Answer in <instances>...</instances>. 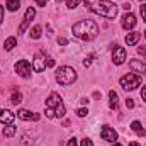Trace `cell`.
<instances>
[{
  "mask_svg": "<svg viewBox=\"0 0 146 146\" xmlns=\"http://www.w3.org/2000/svg\"><path fill=\"white\" fill-rule=\"evenodd\" d=\"M85 9L100 15V17H106V19H114L117 15V5L114 2L109 0H85Z\"/></svg>",
  "mask_w": 146,
  "mask_h": 146,
  "instance_id": "cell-1",
  "label": "cell"
},
{
  "mask_svg": "<svg viewBox=\"0 0 146 146\" xmlns=\"http://www.w3.org/2000/svg\"><path fill=\"white\" fill-rule=\"evenodd\" d=\"M72 33L76 37H80L82 41H92V39H95L99 36V26L94 21L85 19V21H80L73 26Z\"/></svg>",
  "mask_w": 146,
  "mask_h": 146,
  "instance_id": "cell-2",
  "label": "cell"
},
{
  "mask_svg": "<svg viewBox=\"0 0 146 146\" xmlns=\"http://www.w3.org/2000/svg\"><path fill=\"white\" fill-rule=\"evenodd\" d=\"M65 112H66V109H65V104H63L60 94L51 92L49 97L46 99V117H49V119H53V117H63Z\"/></svg>",
  "mask_w": 146,
  "mask_h": 146,
  "instance_id": "cell-3",
  "label": "cell"
},
{
  "mask_svg": "<svg viewBox=\"0 0 146 146\" xmlns=\"http://www.w3.org/2000/svg\"><path fill=\"white\" fill-rule=\"evenodd\" d=\"M54 66V60L51 56H48L46 53L42 51H37L34 54V60H33V70L37 73L44 72L46 68H53Z\"/></svg>",
  "mask_w": 146,
  "mask_h": 146,
  "instance_id": "cell-4",
  "label": "cell"
},
{
  "mask_svg": "<svg viewBox=\"0 0 146 146\" xmlns=\"http://www.w3.org/2000/svg\"><path fill=\"white\" fill-rule=\"evenodd\" d=\"M76 80V72L70 68V66H60L56 70V82L60 85H72L73 82Z\"/></svg>",
  "mask_w": 146,
  "mask_h": 146,
  "instance_id": "cell-5",
  "label": "cell"
},
{
  "mask_svg": "<svg viewBox=\"0 0 146 146\" xmlns=\"http://www.w3.org/2000/svg\"><path fill=\"white\" fill-rule=\"evenodd\" d=\"M119 83H121V87L124 90H134V88H138L141 85V76L136 75V73H127L119 80Z\"/></svg>",
  "mask_w": 146,
  "mask_h": 146,
  "instance_id": "cell-6",
  "label": "cell"
},
{
  "mask_svg": "<svg viewBox=\"0 0 146 146\" xmlns=\"http://www.w3.org/2000/svg\"><path fill=\"white\" fill-rule=\"evenodd\" d=\"M15 72L17 75H21L22 78H29L31 76V72H33V66L27 60H19L15 63Z\"/></svg>",
  "mask_w": 146,
  "mask_h": 146,
  "instance_id": "cell-7",
  "label": "cell"
},
{
  "mask_svg": "<svg viewBox=\"0 0 146 146\" xmlns=\"http://www.w3.org/2000/svg\"><path fill=\"white\" fill-rule=\"evenodd\" d=\"M112 61L115 65H122L126 61V49L122 46H117L114 44V49H112Z\"/></svg>",
  "mask_w": 146,
  "mask_h": 146,
  "instance_id": "cell-8",
  "label": "cell"
},
{
  "mask_svg": "<svg viewBox=\"0 0 146 146\" xmlns=\"http://www.w3.org/2000/svg\"><path fill=\"white\" fill-rule=\"evenodd\" d=\"M34 15H36V10H34L33 7H29V9L26 10V15H24V21H22V24L19 26V34L26 33V29H27V27H29V24L33 22Z\"/></svg>",
  "mask_w": 146,
  "mask_h": 146,
  "instance_id": "cell-9",
  "label": "cell"
},
{
  "mask_svg": "<svg viewBox=\"0 0 146 146\" xmlns=\"http://www.w3.org/2000/svg\"><path fill=\"white\" fill-rule=\"evenodd\" d=\"M100 138L104 139V141H110V143H114V141H117V133L109 127V126H102V129H100Z\"/></svg>",
  "mask_w": 146,
  "mask_h": 146,
  "instance_id": "cell-10",
  "label": "cell"
},
{
  "mask_svg": "<svg viewBox=\"0 0 146 146\" xmlns=\"http://www.w3.org/2000/svg\"><path fill=\"white\" fill-rule=\"evenodd\" d=\"M17 115H19V119H22V121H39V117H41L39 114L31 112V110H26V109H19Z\"/></svg>",
  "mask_w": 146,
  "mask_h": 146,
  "instance_id": "cell-11",
  "label": "cell"
},
{
  "mask_svg": "<svg viewBox=\"0 0 146 146\" xmlns=\"http://www.w3.org/2000/svg\"><path fill=\"white\" fill-rule=\"evenodd\" d=\"M136 22H138V21H136V15H134V14H131V12H129V14H124V17H122V27H124V29H127V31L133 29V27L136 26Z\"/></svg>",
  "mask_w": 146,
  "mask_h": 146,
  "instance_id": "cell-12",
  "label": "cell"
},
{
  "mask_svg": "<svg viewBox=\"0 0 146 146\" xmlns=\"http://www.w3.org/2000/svg\"><path fill=\"white\" fill-rule=\"evenodd\" d=\"M15 119V115L9 109H0V122L2 124H12Z\"/></svg>",
  "mask_w": 146,
  "mask_h": 146,
  "instance_id": "cell-13",
  "label": "cell"
},
{
  "mask_svg": "<svg viewBox=\"0 0 146 146\" xmlns=\"http://www.w3.org/2000/svg\"><path fill=\"white\" fill-rule=\"evenodd\" d=\"M129 66L133 72H138V73H145L146 75V63L141 61V60H131L129 61Z\"/></svg>",
  "mask_w": 146,
  "mask_h": 146,
  "instance_id": "cell-14",
  "label": "cell"
},
{
  "mask_svg": "<svg viewBox=\"0 0 146 146\" xmlns=\"http://www.w3.org/2000/svg\"><path fill=\"white\" fill-rule=\"evenodd\" d=\"M139 37H141L139 33H127V34H126V42H127V46H134V44L139 41Z\"/></svg>",
  "mask_w": 146,
  "mask_h": 146,
  "instance_id": "cell-15",
  "label": "cell"
},
{
  "mask_svg": "<svg viewBox=\"0 0 146 146\" xmlns=\"http://www.w3.org/2000/svg\"><path fill=\"white\" fill-rule=\"evenodd\" d=\"M109 106L112 109H117V106H119V97H117V94L114 90L109 92Z\"/></svg>",
  "mask_w": 146,
  "mask_h": 146,
  "instance_id": "cell-16",
  "label": "cell"
},
{
  "mask_svg": "<svg viewBox=\"0 0 146 146\" xmlns=\"http://www.w3.org/2000/svg\"><path fill=\"white\" fill-rule=\"evenodd\" d=\"M131 129L138 134V136H146V131L143 129V126H141V122H138V121H134L133 124H131Z\"/></svg>",
  "mask_w": 146,
  "mask_h": 146,
  "instance_id": "cell-17",
  "label": "cell"
},
{
  "mask_svg": "<svg viewBox=\"0 0 146 146\" xmlns=\"http://www.w3.org/2000/svg\"><path fill=\"white\" fill-rule=\"evenodd\" d=\"M15 131H17V129H15V126H14V124H7V126L3 127L2 134H3L5 138H12V136L15 134Z\"/></svg>",
  "mask_w": 146,
  "mask_h": 146,
  "instance_id": "cell-18",
  "label": "cell"
},
{
  "mask_svg": "<svg viewBox=\"0 0 146 146\" xmlns=\"http://www.w3.org/2000/svg\"><path fill=\"white\" fill-rule=\"evenodd\" d=\"M21 100H22V94H21L19 90H12L10 102H12V104H15V106H19V104H21Z\"/></svg>",
  "mask_w": 146,
  "mask_h": 146,
  "instance_id": "cell-19",
  "label": "cell"
},
{
  "mask_svg": "<svg viewBox=\"0 0 146 146\" xmlns=\"http://www.w3.org/2000/svg\"><path fill=\"white\" fill-rule=\"evenodd\" d=\"M19 5H21L19 0H7V3H5L7 10H10V12H15V10L19 9Z\"/></svg>",
  "mask_w": 146,
  "mask_h": 146,
  "instance_id": "cell-20",
  "label": "cell"
},
{
  "mask_svg": "<svg viewBox=\"0 0 146 146\" xmlns=\"http://www.w3.org/2000/svg\"><path fill=\"white\" fill-rule=\"evenodd\" d=\"M15 44H17V39H15V37H9V39H5V46H3V48H5L7 51H12V49L15 48Z\"/></svg>",
  "mask_w": 146,
  "mask_h": 146,
  "instance_id": "cell-21",
  "label": "cell"
},
{
  "mask_svg": "<svg viewBox=\"0 0 146 146\" xmlns=\"http://www.w3.org/2000/svg\"><path fill=\"white\" fill-rule=\"evenodd\" d=\"M31 37H33V39H39V37H41V26H34V27L31 29Z\"/></svg>",
  "mask_w": 146,
  "mask_h": 146,
  "instance_id": "cell-22",
  "label": "cell"
},
{
  "mask_svg": "<svg viewBox=\"0 0 146 146\" xmlns=\"http://www.w3.org/2000/svg\"><path fill=\"white\" fill-rule=\"evenodd\" d=\"M78 3H80V0H66V7H68V9L78 7Z\"/></svg>",
  "mask_w": 146,
  "mask_h": 146,
  "instance_id": "cell-23",
  "label": "cell"
},
{
  "mask_svg": "<svg viewBox=\"0 0 146 146\" xmlns=\"http://www.w3.org/2000/svg\"><path fill=\"white\" fill-rule=\"evenodd\" d=\"M92 60H94V54H88V56L83 60V66H85V68L90 66V65H92Z\"/></svg>",
  "mask_w": 146,
  "mask_h": 146,
  "instance_id": "cell-24",
  "label": "cell"
},
{
  "mask_svg": "<svg viewBox=\"0 0 146 146\" xmlns=\"http://www.w3.org/2000/svg\"><path fill=\"white\" fill-rule=\"evenodd\" d=\"M87 114H88V110L85 109V107H82V109H78V110H76V115H78V117H85Z\"/></svg>",
  "mask_w": 146,
  "mask_h": 146,
  "instance_id": "cell-25",
  "label": "cell"
},
{
  "mask_svg": "<svg viewBox=\"0 0 146 146\" xmlns=\"http://www.w3.org/2000/svg\"><path fill=\"white\" fill-rule=\"evenodd\" d=\"M126 107L127 109H134V100L133 99H126Z\"/></svg>",
  "mask_w": 146,
  "mask_h": 146,
  "instance_id": "cell-26",
  "label": "cell"
},
{
  "mask_svg": "<svg viewBox=\"0 0 146 146\" xmlns=\"http://www.w3.org/2000/svg\"><path fill=\"white\" fill-rule=\"evenodd\" d=\"M82 146H94V143H92V139L83 138V139H82Z\"/></svg>",
  "mask_w": 146,
  "mask_h": 146,
  "instance_id": "cell-27",
  "label": "cell"
},
{
  "mask_svg": "<svg viewBox=\"0 0 146 146\" xmlns=\"http://www.w3.org/2000/svg\"><path fill=\"white\" fill-rule=\"evenodd\" d=\"M48 2H49V0H36V5H39V7H46Z\"/></svg>",
  "mask_w": 146,
  "mask_h": 146,
  "instance_id": "cell-28",
  "label": "cell"
},
{
  "mask_svg": "<svg viewBox=\"0 0 146 146\" xmlns=\"http://www.w3.org/2000/svg\"><path fill=\"white\" fill-rule=\"evenodd\" d=\"M141 15H143V21L146 22V5H141Z\"/></svg>",
  "mask_w": 146,
  "mask_h": 146,
  "instance_id": "cell-29",
  "label": "cell"
},
{
  "mask_svg": "<svg viewBox=\"0 0 146 146\" xmlns=\"http://www.w3.org/2000/svg\"><path fill=\"white\" fill-rule=\"evenodd\" d=\"M138 53H139V54H143V56H146V48H145V46L138 48Z\"/></svg>",
  "mask_w": 146,
  "mask_h": 146,
  "instance_id": "cell-30",
  "label": "cell"
},
{
  "mask_svg": "<svg viewBox=\"0 0 146 146\" xmlns=\"http://www.w3.org/2000/svg\"><path fill=\"white\" fill-rule=\"evenodd\" d=\"M141 97H143V100H146V85L141 88Z\"/></svg>",
  "mask_w": 146,
  "mask_h": 146,
  "instance_id": "cell-31",
  "label": "cell"
},
{
  "mask_svg": "<svg viewBox=\"0 0 146 146\" xmlns=\"http://www.w3.org/2000/svg\"><path fill=\"white\" fill-rule=\"evenodd\" d=\"M68 146H78V145H76V139H75V138H72V139L68 141Z\"/></svg>",
  "mask_w": 146,
  "mask_h": 146,
  "instance_id": "cell-32",
  "label": "cell"
},
{
  "mask_svg": "<svg viewBox=\"0 0 146 146\" xmlns=\"http://www.w3.org/2000/svg\"><path fill=\"white\" fill-rule=\"evenodd\" d=\"M3 22V7L0 5V24Z\"/></svg>",
  "mask_w": 146,
  "mask_h": 146,
  "instance_id": "cell-33",
  "label": "cell"
},
{
  "mask_svg": "<svg viewBox=\"0 0 146 146\" xmlns=\"http://www.w3.org/2000/svg\"><path fill=\"white\" fill-rule=\"evenodd\" d=\"M66 42H68V41H66L65 37H60V39H58V44H66Z\"/></svg>",
  "mask_w": 146,
  "mask_h": 146,
  "instance_id": "cell-34",
  "label": "cell"
},
{
  "mask_svg": "<svg viewBox=\"0 0 146 146\" xmlns=\"http://www.w3.org/2000/svg\"><path fill=\"white\" fill-rule=\"evenodd\" d=\"M122 7H124V9H126V10H129V9H131V3H129V2H127V3H124V5H122Z\"/></svg>",
  "mask_w": 146,
  "mask_h": 146,
  "instance_id": "cell-35",
  "label": "cell"
},
{
  "mask_svg": "<svg viewBox=\"0 0 146 146\" xmlns=\"http://www.w3.org/2000/svg\"><path fill=\"white\" fill-rule=\"evenodd\" d=\"M129 146H141V145H139V143H136V141H131V143H129Z\"/></svg>",
  "mask_w": 146,
  "mask_h": 146,
  "instance_id": "cell-36",
  "label": "cell"
},
{
  "mask_svg": "<svg viewBox=\"0 0 146 146\" xmlns=\"http://www.w3.org/2000/svg\"><path fill=\"white\" fill-rule=\"evenodd\" d=\"M112 146H122V145H119V143H114V145H112Z\"/></svg>",
  "mask_w": 146,
  "mask_h": 146,
  "instance_id": "cell-37",
  "label": "cell"
},
{
  "mask_svg": "<svg viewBox=\"0 0 146 146\" xmlns=\"http://www.w3.org/2000/svg\"><path fill=\"white\" fill-rule=\"evenodd\" d=\"M56 2H61V0H56Z\"/></svg>",
  "mask_w": 146,
  "mask_h": 146,
  "instance_id": "cell-38",
  "label": "cell"
},
{
  "mask_svg": "<svg viewBox=\"0 0 146 146\" xmlns=\"http://www.w3.org/2000/svg\"><path fill=\"white\" fill-rule=\"evenodd\" d=\"M145 37H146V33H145Z\"/></svg>",
  "mask_w": 146,
  "mask_h": 146,
  "instance_id": "cell-39",
  "label": "cell"
}]
</instances>
